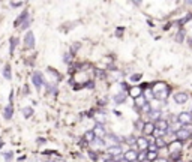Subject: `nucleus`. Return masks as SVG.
<instances>
[{
    "instance_id": "f257e3e1",
    "label": "nucleus",
    "mask_w": 192,
    "mask_h": 162,
    "mask_svg": "<svg viewBox=\"0 0 192 162\" xmlns=\"http://www.w3.org/2000/svg\"><path fill=\"white\" fill-rule=\"evenodd\" d=\"M177 122L180 123L183 128H188L192 123V114L188 113V111H182L180 114H177Z\"/></svg>"
},
{
    "instance_id": "f03ea898",
    "label": "nucleus",
    "mask_w": 192,
    "mask_h": 162,
    "mask_svg": "<svg viewBox=\"0 0 192 162\" xmlns=\"http://www.w3.org/2000/svg\"><path fill=\"white\" fill-rule=\"evenodd\" d=\"M107 153L111 155L113 158H119V156H123V149H122V144H111L107 147Z\"/></svg>"
},
{
    "instance_id": "7ed1b4c3",
    "label": "nucleus",
    "mask_w": 192,
    "mask_h": 162,
    "mask_svg": "<svg viewBox=\"0 0 192 162\" xmlns=\"http://www.w3.org/2000/svg\"><path fill=\"white\" fill-rule=\"evenodd\" d=\"M32 83H33V86L36 87V90H41V87L45 86V80H44V77H42V74H41V72H33Z\"/></svg>"
},
{
    "instance_id": "20e7f679",
    "label": "nucleus",
    "mask_w": 192,
    "mask_h": 162,
    "mask_svg": "<svg viewBox=\"0 0 192 162\" xmlns=\"http://www.w3.org/2000/svg\"><path fill=\"white\" fill-rule=\"evenodd\" d=\"M176 137H177V141L185 143V141H188L191 137H192V134H191L189 128H182V129H179V131L176 132Z\"/></svg>"
},
{
    "instance_id": "39448f33",
    "label": "nucleus",
    "mask_w": 192,
    "mask_h": 162,
    "mask_svg": "<svg viewBox=\"0 0 192 162\" xmlns=\"http://www.w3.org/2000/svg\"><path fill=\"white\" fill-rule=\"evenodd\" d=\"M173 98H174V102L176 104H186L188 99H189V95L185 93V92H176L173 95Z\"/></svg>"
},
{
    "instance_id": "423d86ee",
    "label": "nucleus",
    "mask_w": 192,
    "mask_h": 162,
    "mask_svg": "<svg viewBox=\"0 0 192 162\" xmlns=\"http://www.w3.org/2000/svg\"><path fill=\"white\" fill-rule=\"evenodd\" d=\"M126 99H128V93H125V92H119V93H116V95L113 96V101H114V104H116V105L125 104Z\"/></svg>"
},
{
    "instance_id": "0eeeda50",
    "label": "nucleus",
    "mask_w": 192,
    "mask_h": 162,
    "mask_svg": "<svg viewBox=\"0 0 192 162\" xmlns=\"http://www.w3.org/2000/svg\"><path fill=\"white\" fill-rule=\"evenodd\" d=\"M155 129H156V126H155V123L153 122H146L144 123V126H143V134L147 137V135H152V134H155Z\"/></svg>"
},
{
    "instance_id": "6e6552de",
    "label": "nucleus",
    "mask_w": 192,
    "mask_h": 162,
    "mask_svg": "<svg viewBox=\"0 0 192 162\" xmlns=\"http://www.w3.org/2000/svg\"><path fill=\"white\" fill-rule=\"evenodd\" d=\"M149 140L146 138V137H140V138H137V147H138V152L140 150H147L149 149Z\"/></svg>"
},
{
    "instance_id": "1a4fd4ad",
    "label": "nucleus",
    "mask_w": 192,
    "mask_h": 162,
    "mask_svg": "<svg viewBox=\"0 0 192 162\" xmlns=\"http://www.w3.org/2000/svg\"><path fill=\"white\" fill-rule=\"evenodd\" d=\"M155 126H156V129H158V131L165 132V131L168 129L170 123H168V120H167V119H159L158 122H155Z\"/></svg>"
},
{
    "instance_id": "9d476101",
    "label": "nucleus",
    "mask_w": 192,
    "mask_h": 162,
    "mask_svg": "<svg viewBox=\"0 0 192 162\" xmlns=\"http://www.w3.org/2000/svg\"><path fill=\"white\" fill-rule=\"evenodd\" d=\"M137 155H138V152L129 149V150H126L123 153V159H126L128 162H137Z\"/></svg>"
},
{
    "instance_id": "9b49d317",
    "label": "nucleus",
    "mask_w": 192,
    "mask_h": 162,
    "mask_svg": "<svg viewBox=\"0 0 192 162\" xmlns=\"http://www.w3.org/2000/svg\"><path fill=\"white\" fill-rule=\"evenodd\" d=\"M24 44L27 48H33L35 47V35L32 32H27L24 36Z\"/></svg>"
},
{
    "instance_id": "f8f14e48",
    "label": "nucleus",
    "mask_w": 192,
    "mask_h": 162,
    "mask_svg": "<svg viewBox=\"0 0 192 162\" xmlns=\"http://www.w3.org/2000/svg\"><path fill=\"white\" fill-rule=\"evenodd\" d=\"M83 138H84L89 144H90V143H93V141H95L96 134H95V131H93V129H89V131H86V132H84V137H83Z\"/></svg>"
},
{
    "instance_id": "ddd939ff",
    "label": "nucleus",
    "mask_w": 192,
    "mask_h": 162,
    "mask_svg": "<svg viewBox=\"0 0 192 162\" xmlns=\"http://www.w3.org/2000/svg\"><path fill=\"white\" fill-rule=\"evenodd\" d=\"M27 18H29V12H27V11H24L23 14H21V15L15 20V24H14V26H15V27H18V26H20V27H21V26H23V23H24L26 20H27Z\"/></svg>"
},
{
    "instance_id": "4468645a",
    "label": "nucleus",
    "mask_w": 192,
    "mask_h": 162,
    "mask_svg": "<svg viewBox=\"0 0 192 162\" xmlns=\"http://www.w3.org/2000/svg\"><path fill=\"white\" fill-rule=\"evenodd\" d=\"M185 38H186V32L183 30V29H180L177 33H176V36H174V41L177 42V44H182L183 41H185Z\"/></svg>"
},
{
    "instance_id": "2eb2a0df",
    "label": "nucleus",
    "mask_w": 192,
    "mask_h": 162,
    "mask_svg": "<svg viewBox=\"0 0 192 162\" xmlns=\"http://www.w3.org/2000/svg\"><path fill=\"white\" fill-rule=\"evenodd\" d=\"M5 119L6 120H11L12 119V116H14V107H12V104H9L6 108H5Z\"/></svg>"
},
{
    "instance_id": "dca6fc26",
    "label": "nucleus",
    "mask_w": 192,
    "mask_h": 162,
    "mask_svg": "<svg viewBox=\"0 0 192 162\" xmlns=\"http://www.w3.org/2000/svg\"><path fill=\"white\" fill-rule=\"evenodd\" d=\"M155 144H156L158 149H165V147H168V144H167V141H165L164 137H158V138L155 140Z\"/></svg>"
},
{
    "instance_id": "f3484780",
    "label": "nucleus",
    "mask_w": 192,
    "mask_h": 162,
    "mask_svg": "<svg viewBox=\"0 0 192 162\" xmlns=\"http://www.w3.org/2000/svg\"><path fill=\"white\" fill-rule=\"evenodd\" d=\"M147 161V150H140L137 155V162H146Z\"/></svg>"
},
{
    "instance_id": "a211bd4d",
    "label": "nucleus",
    "mask_w": 192,
    "mask_h": 162,
    "mask_svg": "<svg viewBox=\"0 0 192 162\" xmlns=\"http://www.w3.org/2000/svg\"><path fill=\"white\" fill-rule=\"evenodd\" d=\"M158 159H159L158 152H147V161L149 162H156Z\"/></svg>"
},
{
    "instance_id": "6ab92c4d",
    "label": "nucleus",
    "mask_w": 192,
    "mask_h": 162,
    "mask_svg": "<svg viewBox=\"0 0 192 162\" xmlns=\"http://www.w3.org/2000/svg\"><path fill=\"white\" fill-rule=\"evenodd\" d=\"M83 87H86V89H89V90H93L95 87H96V83H95L93 80H89V81H86V83L83 84Z\"/></svg>"
},
{
    "instance_id": "aec40b11",
    "label": "nucleus",
    "mask_w": 192,
    "mask_h": 162,
    "mask_svg": "<svg viewBox=\"0 0 192 162\" xmlns=\"http://www.w3.org/2000/svg\"><path fill=\"white\" fill-rule=\"evenodd\" d=\"M72 60H74V56L68 51V53H65V54H63V62H65V63H72Z\"/></svg>"
},
{
    "instance_id": "412c9836",
    "label": "nucleus",
    "mask_w": 192,
    "mask_h": 162,
    "mask_svg": "<svg viewBox=\"0 0 192 162\" xmlns=\"http://www.w3.org/2000/svg\"><path fill=\"white\" fill-rule=\"evenodd\" d=\"M80 45H81L80 42H75V44H72V45H71V50H69V53H71L72 56H75V53L80 50Z\"/></svg>"
},
{
    "instance_id": "4be33fe9",
    "label": "nucleus",
    "mask_w": 192,
    "mask_h": 162,
    "mask_svg": "<svg viewBox=\"0 0 192 162\" xmlns=\"http://www.w3.org/2000/svg\"><path fill=\"white\" fill-rule=\"evenodd\" d=\"M23 114H24V117L27 119V117H30L32 114H33V108H30V107H26L24 110H23Z\"/></svg>"
},
{
    "instance_id": "5701e85b",
    "label": "nucleus",
    "mask_w": 192,
    "mask_h": 162,
    "mask_svg": "<svg viewBox=\"0 0 192 162\" xmlns=\"http://www.w3.org/2000/svg\"><path fill=\"white\" fill-rule=\"evenodd\" d=\"M3 77L8 78V80H11V77H12V75H11V66H9V65H6L5 69H3Z\"/></svg>"
},
{
    "instance_id": "b1692460",
    "label": "nucleus",
    "mask_w": 192,
    "mask_h": 162,
    "mask_svg": "<svg viewBox=\"0 0 192 162\" xmlns=\"http://www.w3.org/2000/svg\"><path fill=\"white\" fill-rule=\"evenodd\" d=\"M89 156H90V159H92L93 162H96V161L99 159V153L95 152V150H89Z\"/></svg>"
},
{
    "instance_id": "393cba45",
    "label": "nucleus",
    "mask_w": 192,
    "mask_h": 162,
    "mask_svg": "<svg viewBox=\"0 0 192 162\" xmlns=\"http://www.w3.org/2000/svg\"><path fill=\"white\" fill-rule=\"evenodd\" d=\"M141 78H143L141 74H134V75H131V81H132V83H138Z\"/></svg>"
},
{
    "instance_id": "a878e982",
    "label": "nucleus",
    "mask_w": 192,
    "mask_h": 162,
    "mask_svg": "<svg viewBox=\"0 0 192 162\" xmlns=\"http://www.w3.org/2000/svg\"><path fill=\"white\" fill-rule=\"evenodd\" d=\"M95 75H96V77H99V78H105L107 74H105L104 71H102V69H96V71H95Z\"/></svg>"
},
{
    "instance_id": "bb28decb",
    "label": "nucleus",
    "mask_w": 192,
    "mask_h": 162,
    "mask_svg": "<svg viewBox=\"0 0 192 162\" xmlns=\"http://www.w3.org/2000/svg\"><path fill=\"white\" fill-rule=\"evenodd\" d=\"M119 86L122 87V92H125V93H128V90H129V87H128V84H126V81H120V83H119Z\"/></svg>"
},
{
    "instance_id": "cd10ccee",
    "label": "nucleus",
    "mask_w": 192,
    "mask_h": 162,
    "mask_svg": "<svg viewBox=\"0 0 192 162\" xmlns=\"http://www.w3.org/2000/svg\"><path fill=\"white\" fill-rule=\"evenodd\" d=\"M17 42H18V41H17L15 38L11 39V53H14V50H15V47H17Z\"/></svg>"
},
{
    "instance_id": "c85d7f7f",
    "label": "nucleus",
    "mask_w": 192,
    "mask_h": 162,
    "mask_svg": "<svg viewBox=\"0 0 192 162\" xmlns=\"http://www.w3.org/2000/svg\"><path fill=\"white\" fill-rule=\"evenodd\" d=\"M30 24H32V23H30V20L27 18V20H26V21L23 23V26H21V29H23V30H26V29H27V27L30 26Z\"/></svg>"
},
{
    "instance_id": "c756f323",
    "label": "nucleus",
    "mask_w": 192,
    "mask_h": 162,
    "mask_svg": "<svg viewBox=\"0 0 192 162\" xmlns=\"http://www.w3.org/2000/svg\"><path fill=\"white\" fill-rule=\"evenodd\" d=\"M12 158H14V156H12V152H8V153H5V161H12Z\"/></svg>"
},
{
    "instance_id": "7c9ffc66",
    "label": "nucleus",
    "mask_w": 192,
    "mask_h": 162,
    "mask_svg": "<svg viewBox=\"0 0 192 162\" xmlns=\"http://www.w3.org/2000/svg\"><path fill=\"white\" fill-rule=\"evenodd\" d=\"M21 5H23L21 2H12V3H11V6H12V8H20Z\"/></svg>"
},
{
    "instance_id": "2f4dec72",
    "label": "nucleus",
    "mask_w": 192,
    "mask_h": 162,
    "mask_svg": "<svg viewBox=\"0 0 192 162\" xmlns=\"http://www.w3.org/2000/svg\"><path fill=\"white\" fill-rule=\"evenodd\" d=\"M188 45L192 47V38H188Z\"/></svg>"
},
{
    "instance_id": "473e14b6",
    "label": "nucleus",
    "mask_w": 192,
    "mask_h": 162,
    "mask_svg": "<svg viewBox=\"0 0 192 162\" xmlns=\"http://www.w3.org/2000/svg\"><path fill=\"white\" fill-rule=\"evenodd\" d=\"M38 143H39V144H44V143H45V140H44V138H42V140L39 138V140H38Z\"/></svg>"
},
{
    "instance_id": "72a5a7b5",
    "label": "nucleus",
    "mask_w": 192,
    "mask_h": 162,
    "mask_svg": "<svg viewBox=\"0 0 192 162\" xmlns=\"http://www.w3.org/2000/svg\"><path fill=\"white\" fill-rule=\"evenodd\" d=\"M2 146H3V141H2V140H0V147H2Z\"/></svg>"
}]
</instances>
